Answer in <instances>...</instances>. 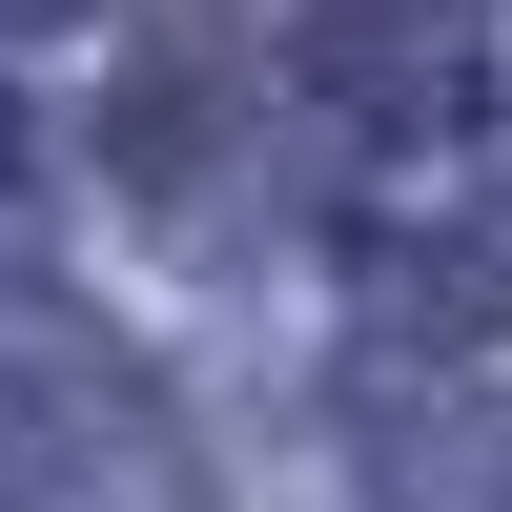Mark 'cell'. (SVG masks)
<instances>
[{
    "label": "cell",
    "mask_w": 512,
    "mask_h": 512,
    "mask_svg": "<svg viewBox=\"0 0 512 512\" xmlns=\"http://www.w3.org/2000/svg\"><path fill=\"white\" fill-rule=\"evenodd\" d=\"M287 123H328V144H369V164L492 144V41L451 21V0H328V21L287 41Z\"/></svg>",
    "instance_id": "obj_1"
},
{
    "label": "cell",
    "mask_w": 512,
    "mask_h": 512,
    "mask_svg": "<svg viewBox=\"0 0 512 512\" xmlns=\"http://www.w3.org/2000/svg\"><path fill=\"white\" fill-rule=\"evenodd\" d=\"M0 185H21V103H0Z\"/></svg>",
    "instance_id": "obj_7"
},
{
    "label": "cell",
    "mask_w": 512,
    "mask_h": 512,
    "mask_svg": "<svg viewBox=\"0 0 512 512\" xmlns=\"http://www.w3.org/2000/svg\"><path fill=\"white\" fill-rule=\"evenodd\" d=\"M123 390L103 369H62V349H0V512H62V492H103L123 472Z\"/></svg>",
    "instance_id": "obj_4"
},
{
    "label": "cell",
    "mask_w": 512,
    "mask_h": 512,
    "mask_svg": "<svg viewBox=\"0 0 512 512\" xmlns=\"http://www.w3.org/2000/svg\"><path fill=\"white\" fill-rule=\"evenodd\" d=\"M103 144H123V205H144V226H226L246 205V82H226V21H205V0H144Z\"/></svg>",
    "instance_id": "obj_2"
},
{
    "label": "cell",
    "mask_w": 512,
    "mask_h": 512,
    "mask_svg": "<svg viewBox=\"0 0 512 512\" xmlns=\"http://www.w3.org/2000/svg\"><path fill=\"white\" fill-rule=\"evenodd\" d=\"M349 287H369L390 328H431V349H492V308H512L492 246H431V226H349Z\"/></svg>",
    "instance_id": "obj_5"
},
{
    "label": "cell",
    "mask_w": 512,
    "mask_h": 512,
    "mask_svg": "<svg viewBox=\"0 0 512 512\" xmlns=\"http://www.w3.org/2000/svg\"><path fill=\"white\" fill-rule=\"evenodd\" d=\"M21 21H82V0H0V41H21Z\"/></svg>",
    "instance_id": "obj_6"
},
{
    "label": "cell",
    "mask_w": 512,
    "mask_h": 512,
    "mask_svg": "<svg viewBox=\"0 0 512 512\" xmlns=\"http://www.w3.org/2000/svg\"><path fill=\"white\" fill-rule=\"evenodd\" d=\"M349 451H369V512H512V390L472 369H369Z\"/></svg>",
    "instance_id": "obj_3"
}]
</instances>
